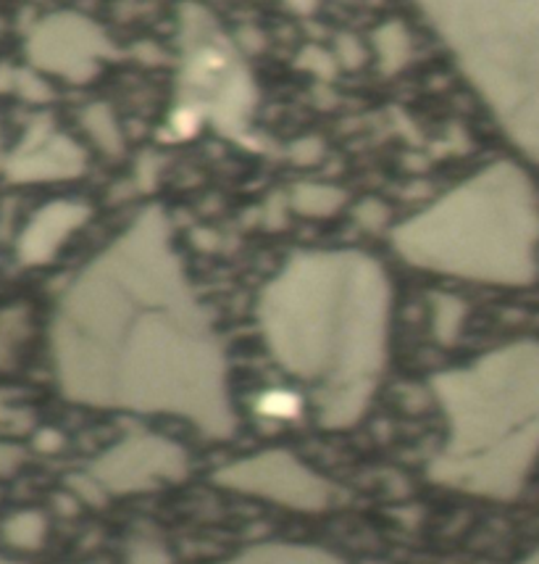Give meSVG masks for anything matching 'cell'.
<instances>
[{"label": "cell", "instance_id": "cell-19", "mask_svg": "<svg viewBox=\"0 0 539 564\" xmlns=\"http://www.w3.org/2000/svg\"><path fill=\"white\" fill-rule=\"evenodd\" d=\"M524 564H539V549H537V552H535V554H531V556H529V560H527V562H524Z\"/></svg>", "mask_w": 539, "mask_h": 564}, {"label": "cell", "instance_id": "cell-14", "mask_svg": "<svg viewBox=\"0 0 539 564\" xmlns=\"http://www.w3.org/2000/svg\"><path fill=\"white\" fill-rule=\"evenodd\" d=\"M342 196L337 187L327 185H300L295 191L293 204L300 214H308V217H327V214H334L342 206Z\"/></svg>", "mask_w": 539, "mask_h": 564}, {"label": "cell", "instance_id": "cell-21", "mask_svg": "<svg viewBox=\"0 0 539 564\" xmlns=\"http://www.w3.org/2000/svg\"><path fill=\"white\" fill-rule=\"evenodd\" d=\"M0 564H19V562H13V560H6V556H0Z\"/></svg>", "mask_w": 539, "mask_h": 564}, {"label": "cell", "instance_id": "cell-4", "mask_svg": "<svg viewBox=\"0 0 539 564\" xmlns=\"http://www.w3.org/2000/svg\"><path fill=\"white\" fill-rule=\"evenodd\" d=\"M539 219L521 172L495 164L395 232L397 251L424 270L524 285L535 278Z\"/></svg>", "mask_w": 539, "mask_h": 564}, {"label": "cell", "instance_id": "cell-1", "mask_svg": "<svg viewBox=\"0 0 539 564\" xmlns=\"http://www.w3.org/2000/svg\"><path fill=\"white\" fill-rule=\"evenodd\" d=\"M51 346L69 401L172 414L206 438L234 433L224 346L158 212L143 214L72 282Z\"/></svg>", "mask_w": 539, "mask_h": 564}, {"label": "cell", "instance_id": "cell-13", "mask_svg": "<svg viewBox=\"0 0 539 564\" xmlns=\"http://www.w3.org/2000/svg\"><path fill=\"white\" fill-rule=\"evenodd\" d=\"M82 127H85L87 135L92 138V143L100 148V151L111 153V156L121 151V130H119L117 119H113V111L108 109L106 104L87 106L82 113Z\"/></svg>", "mask_w": 539, "mask_h": 564}, {"label": "cell", "instance_id": "cell-20", "mask_svg": "<svg viewBox=\"0 0 539 564\" xmlns=\"http://www.w3.org/2000/svg\"><path fill=\"white\" fill-rule=\"evenodd\" d=\"M0 161H3V132H0Z\"/></svg>", "mask_w": 539, "mask_h": 564}, {"label": "cell", "instance_id": "cell-10", "mask_svg": "<svg viewBox=\"0 0 539 564\" xmlns=\"http://www.w3.org/2000/svg\"><path fill=\"white\" fill-rule=\"evenodd\" d=\"M227 564H342L337 556L314 546H293V543H268L240 554Z\"/></svg>", "mask_w": 539, "mask_h": 564}, {"label": "cell", "instance_id": "cell-2", "mask_svg": "<svg viewBox=\"0 0 539 564\" xmlns=\"http://www.w3.org/2000/svg\"><path fill=\"white\" fill-rule=\"evenodd\" d=\"M258 319L274 359L314 388L323 425L359 422L387 359L382 267L353 251L302 253L268 282Z\"/></svg>", "mask_w": 539, "mask_h": 564}, {"label": "cell", "instance_id": "cell-6", "mask_svg": "<svg viewBox=\"0 0 539 564\" xmlns=\"http://www.w3.org/2000/svg\"><path fill=\"white\" fill-rule=\"evenodd\" d=\"M185 473L187 456L177 443L158 435H132L100 456L90 467V480L108 494H132L179 480Z\"/></svg>", "mask_w": 539, "mask_h": 564}, {"label": "cell", "instance_id": "cell-8", "mask_svg": "<svg viewBox=\"0 0 539 564\" xmlns=\"http://www.w3.org/2000/svg\"><path fill=\"white\" fill-rule=\"evenodd\" d=\"M85 170V153L66 135L48 127H35L16 153L6 161V174L13 183H53L77 177Z\"/></svg>", "mask_w": 539, "mask_h": 564}, {"label": "cell", "instance_id": "cell-16", "mask_svg": "<svg viewBox=\"0 0 539 564\" xmlns=\"http://www.w3.org/2000/svg\"><path fill=\"white\" fill-rule=\"evenodd\" d=\"M13 90H16L24 100H30V104H43V100L51 98L48 83H45V79L40 77L37 72H30V69H19L16 72V83H13Z\"/></svg>", "mask_w": 539, "mask_h": 564}, {"label": "cell", "instance_id": "cell-12", "mask_svg": "<svg viewBox=\"0 0 539 564\" xmlns=\"http://www.w3.org/2000/svg\"><path fill=\"white\" fill-rule=\"evenodd\" d=\"M45 533H48V522L35 509H24V512L11 514L3 525L6 541L19 552H35L43 546Z\"/></svg>", "mask_w": 539, "mask_h": 564}, {"label": "cell", "instance_id": "cell-5", "mask_svg": "<svg viewBox=\"0 0 539 564\" xmlns=\"http://www.w3.org/2000/svg\"><path fill=\"white\" fill-rule=\"evenodd\" d=\"M216 482L306 512H316L329 501V482L287 452H264L234 462L216 475Z\"/></svg>", "mask_w": 539, "mask_h": 564}, {"label": "cell", "instance_id": "cell-18", "mask_svg": "<svg viewBox=\"0 0 539 564\" xmlns=\"http://www.w3.org/2000/svg\"><path fill=\"white\" fill-rule=\"evenodd\" d=\"M13 83H16V69H11V66L0 64V93L13 90Z\"/></svg>", "mask_w": 539, "mask_h": 564}, {"label": "cell", "instance_id": "cell-9", "mask_svg": "<svg viewBox=\"0 0 539 564\" xmlns=\"http://www.w3.org/2000/svg\"><path fill=\"white\" fill-rule=\"evenodd\" d=\"M90 209L77 200H51L43 209L32 214L16 240L19 261L26 267L48 264L61 251V246L72 238L74 230L85 225Z\"/></svg>", "mask_w": 539, "mask_h": 564}, {"label": "cell", "instance_id": "cell-7", "mask_svg": "<svg viewBox=\"0 0 539 564\" xmlns=\"http://www.w3.org/2000/svg\"><path fill=\"white\" fill-rule=\"evenodd\" d=\"M106 40L96 24L77 13H56L43 19L26 40V56L35 69L82 83L98 69Z\"/></svg>", "mask_w": 539, "mask_h": 564}, {"label": "cell", "instance_id": "cell-11", "mask_svg": "<svg viewBox=\"0 0 539 564\" xmlns=\"http://www.w3.org/2000/svg\"><path fill=\"white\" fill-rule=\"evenodd\" d=\"M26 335H30V317L24 308L11 306L0 312V372L16 367L19 356L24 351Z\"/></svg>", "mask_w": 539, "mask_h": 564}, {"label": "cell", "instance_id": "cell-3", "mask_svg": "<svg viewBox=\"0 0 539 564\" xmlns=\"http://www.w3.org/2000/svg\"><path fill=\"white\" fill-rule=\"evenodd\" d=\"M431 388L448 420L431 480L514 499L539 459V340L495 348L474 365L437 375Z\"/></svg>", "mask_w": 539, "mask_h": 564}, {"label": "cell", "instance_id": "cell-17", "mask_svg": "<svg viewBox=\"0 0 539 564\" xmlns=\"http://www.w3.org/2000/svg\"><path fill=\"white\" fill-rule=\"evenodd\" d=\"M24 462V452L16 446V443L0 441V478H9V475L16 473Z\"/></svg>", "mask_w": 539, "mask_h": 564}, {"label": "cell", "instance_id": "cell-15", "mask_svg": "<svg viewBox=\"0 0 539 564\" xmlns=\"http://www.w3.org/2000/svg\"><path fill=\"white\" fill-rule=\"evenodd\" d=\"M463 322V304L455 299H442L437 301V338L444 340V344H453L458 330H461Z\"/></svg>", "mask_w": 539, "mask_h": 564}]
</instances>
